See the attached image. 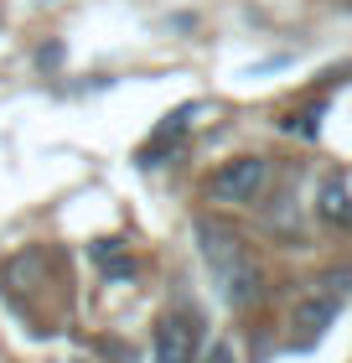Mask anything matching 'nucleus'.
Instances as JSON below:
<instances>
[{
	"instance_id": "f257e3e1",
	"label": "nucleus",
	"mask_w": 352,
	"mask_h": 363,
	"mask_svg": "<svg viewBox=\"0 0 352 363\" xmlns=\"http://www.w3.org/2000/svg\"><path fill=\"white\" fill-rule=\"evenodd\" d=\"M197 239H203V259L217 280L228 306H254L259 301V270L249 259V244L233 223H217V218H197Z\"/></svg>"
},
{
	"instance_id": "f03ea898",
	"label": "nucleus",
	"mask_w": 352,
	"mask_h": 363,
	"mask_svg": "<svg viewBox=\"0 0 352 363\" xmlns=\"http://www.w3.org/2000/svg\"><path fill=\"white\" fill-rule=\"evenodd\" d=\"M264 187H270V161L264 156H233L228 167H217L208 182L212 203H259Z\"/></svg>"
},
{
	"instance_id": "7ed1b4c3",
	"label": "nucleus",
	"mask_w": 352,
	"mask_h": 363,
	"mask_svg": "<svg viewBox=\"0 0 352 363\" xmlns=\"http://www.w3.org/2000/svg\"><path fill=\"white\" fill-rule=\"evenodd\" d=\"M150 363H197V317L176 311V317H161L156 327V358Z\"/></svg>"
},
{
	"instance_id": "20e7f679",
	"label": "nucleus",
	"mask_w": 352,
	"mask_h": 363,
	"mask_svg": "<svg viewBox=\"0 0 352 363\" xmlns=\"http://www.w3.org/2000/svg\"><path fill=\"white\" fill-rule=\"evenodd\" d=\"M316 213H322L327 223H337V228H352V187H347L342 172H331L322 182V192H316Z\"/></svg>"
},
{
	"instance_id": "39448f33",
	"label": "nucleus",
	"mask_w": 352,
	"mask_h": 363,
	"mask_svg": "<svg viewBox=\"0 0 352 363\" xmlns=\"http://www.w3.org/2000/svg\"><path fill=\"white\" fill-rule=\"evenodd\" d=\"M197 114V104H181L176 114H166V120L156 125V135H150L145 145H140V167H161V151L166 145H176L181 135H187V120Z\"/></svg>"
},
{
	"instance_id": "423d86ee",
	"label": "nucleus",
	"mask_w": 352,
	"mask_h": 363,
	"mask_svg": "<svg viewBox=\"0 0 352 363\" xmlns=\"http://www.w3.org/2000/svg\"><path fill=\"white\" fill-rule=\"evenodd\" d=\"M331 322H337V301H331V296H311V301H300V306L290 311V327H295L306 342H316Z\"/></svg>"
},
{
	"instance_id": "0eeeda50",
	"label": "nucleus",
	"mask_w": 352,
	"mask_h": 363,
	"mask_svg": "<svg viewBox=\"0 0 352 363\" xmlns=\"http://www.w3.org/2000/svg\"><path fill=\"white\" fill-rule=\"evenodd\" d=\"M42 275H47V255H42V250H21V255H11V259H6V270H0V280H6L11 291H37V286H42Z\"/></svg>"
},
{
	"instance_id": "6e6552de",
	"label": "nucleus",
	"mask_w": 352,
	"mask_h": 363,
	"mask_svg": "<svg viewBox=\"0 0 352 363\" xmlns=\"http://www.w3.org/2000/svg\"><path fill=\"white\" fill-rule=\"evenodd\" d=\"M89 255L98 259V270H104V280H135V259H130V250L120 239H93Z\"/></svg>"
},
{
	"instance_id": "1a4fd4ad",
	"label": "nucleus",
	"mask_w": 352,
	"mask_h": 363,
	"mask_svg": "<svg viewBox=\"0 0 352 363\" xmlns=\"http://www.w3.org/2000/svg\"><path fill=\"white\" fill-rule=\"evenodd\" d=\"M322 114H327V99H316V104H306V109H290L280 125H285V135L316 140V135H322Z\"/></svg>"
},
{
	"instance_id": "9d476101",
	"label": "nucleus",
	"mask_w": 352,
	"mask_h": 363,
	"mask_svg": "<svg viewBox=\"0 0 352 363\" xmlns=\"http://www.w3.org/2000/svg\"><path fill=\"white\" fill-rule=\"evenodd\" d=\"M62 62V42H47V47H37V68H57Z\"/></svg>"
},
{
	"instance_id": "9b49d317",
	"label": "nucleus",
	"mask_w": 352,
	"mask_h": 363,
	"mask_svg": "<svg viewBox=\"0 0 352 363\" xmlns=\"http://www.w3.org/2000/svg\"><path fill=\"white\" fill-rule=\"evenodd\" d=\"M322 286H331V291H352V270H331Z\"/></svg>"
}]
</instances>
